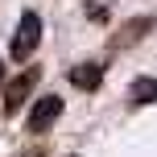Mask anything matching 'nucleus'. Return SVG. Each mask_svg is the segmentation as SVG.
I'll return each mask as SVG.
<instances>
[{
    "instance_id": "nucleus-3",
    "label": "nucleus",
    "mask_w": 157,
    "mask_h": 157,
    "mask_svg": "<svg viewBox=\"0 0 157 157\" xmlns=\"http://www.w3.org/2000/svg\"><path fill=\"white\" fill-rule=\"evenodd\" d=\"M153 25H157L153 17H132V21H124V25L108 37V54H120V50L136 46L141 37H149V33H153Z\"/></svg>"
},
{
    "instance_id": "nucleus-6",
    "label": "nucleus",
    "mask_w": 157,
    "mask_h": 157,
    "mask_svg": "<svg viewBox=\"0 0 157 157\" xmlns=\"http://www.w3.org/2000/svg\"><path fill=\"white\" fill-rule=\"evenodd\" d=\"M157 99V78H136L132 83V103L141 108V103H153Z\"/></svg>"
},
{
    "instance_id": "nucleus-4",
    "label": "nucleus",
    "mask_w": 157,
    "mask_h": 157,
    "mask_svg": "<svg viewBox=\"0 0 157 157\" xmlns=\"http://www.w3.org/2000/svg\"><path fill=\"white\" fill-rule=\"evenodd\" d=\"M58 116H62V99L58 95H41L37 103H33V112H29V120H25V132H50V128L58 124Z\"/></svg>"
},
{
    "instance_id": "nucleus-8",
    "label": "nucleus",
    "mask_w": 157,
    "mask_h": 157,
    "mask_svg": "<svg viewBox=\"0 0 157 157\" xmlns=\"http://www.w3.org/2000/svg\"><path fill=\"white\" fill-rule=\"evenodd\" d=\"M21 157H46V153H41V149H29V153H21Z\"/></svg>"
},
{
    "instance_id": "nucleus-5",
    "label": "nucleus",
    "mask_w": 157,
    "mask_h": 157,
    "mask_svg": "<svg viewBox=\"0 0 157 157\" xmlns=\"http://www.w3.org/2000/svg\"><path fill=\"white\" fill-rule=\"evenodd\" d=\"M71 83L78 87V91H99V83H103V66H95V62H78L71 66Z\"/></svg>"
},
{
    "instance_id": "nucleus-2",
    "label": "nucleus",
    "mask_w": 157,
    "mask_h": 157,
    "mask_svg": "<svg viewBox=\"0 0 157 157\" xmlns=\"http://www.w3.org/2000/svg\"><path fill=\"white\" fill-rule=\"evenodd\" d=\"M37 78H41V66H29V71H21L17 78H8V83H4V116H17V112L25 108V99L33 95Z\"/></svg>"
},
{
    "instance_id": "nucleus-1",
    "label": "nucleus",
    "mask_w": 157,
    "mask_h": 157,
    "mask_svg": "<svg viewBox=\"0 0 157 157\" xmlns=\"http://www.w3.org/2000/svg\"><path fill=\"white\" fill-rule=\"evenodd\" d=\"M37 46H41V17H37V13H21V21H17V33H13V46H8V54H13L17 62H29Z\"/></svg>"
},
{
    "instance_id": "nucleus-7",
    "label": "nucleus",
    "mask_w": 157,
    "mask_h": 157,
    "mask_svg": "<svg viewBox=\"0 0 157 157\" xmlns=\"http://www.w3.org/2000/svg\"><path fill=\"white\" fill-rule=\"evenodd\" d=\"M4 83H8V66L0 62V95H4Z\"/></svg>"
}]
</instances>
